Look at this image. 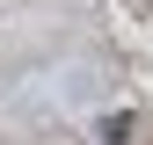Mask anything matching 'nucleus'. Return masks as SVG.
I'll return each instance as SVG.
<instances>
[]
</instances>
